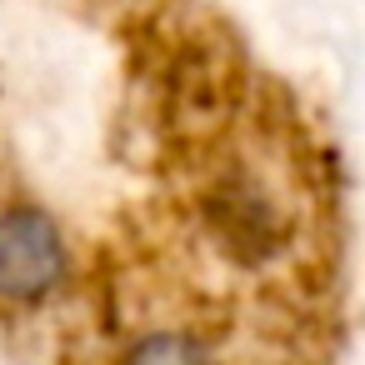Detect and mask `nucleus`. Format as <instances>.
Masks as SVG:
<instances>
[{
  "label": "nucleus",
  "instance_id": "1",
  "mask_svg": "<svg viewBox=\"0 0 365 365\" xmlns=\"http://www.w3.org/2000/svg\"><path fill=\"white\" fill-rule=\"evenodd\" d=\"M195 225L235 270H275L300 240V210L280 180L245 155H225L195 185Z\"/></svg>",
  "mask_w": 365,
  "mask_h": 365
},
{
  "label": "nucleus",
  "instance_id": "2",
  "mask_svg": "<svg viewBox=\"0 0 365 365\" xmlns=\"http://www.w3.org/2000/svg\"><path fill=\"white\" fill-rule=\"evenodd\" d=\"M71 285V240L46 205H0V310H41Z\"/></svg>",
  "mask_w": 365,
  "mask_h": 365
},
{
  "label": "nucleus",
  "instance_id": "3",
  "mask_svg": "<svg viewBox=\"0 0 365 365\" xmlns=\"http://www.w3.org/2000/svg\"><path fill=\"white\" fill-rule=\"evenodd\" d=\"M120 365H220V355L190 325H155V330H140L125 345Z\"/></svg>",
  "mask_w": 365,
  "mask_h": 365
}]
</instances>
